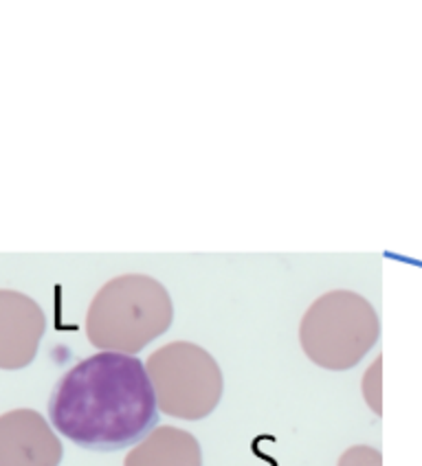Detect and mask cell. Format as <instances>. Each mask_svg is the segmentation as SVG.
Segmentation results:
<instances>
[{
    "label": "cell",
    "instance_id": "cell-1",
    "mask_svg": "<svg viewBox=\"0 0 422 466\" xmlns=\"http://www.w3.org/2000/svg\"><path fill=\"white\" fill-rule=\"evenodd\" d=\"M158 411L146 363L121 352L79 361L49 399L53 429L88 451H121L141 442L158 422Z\"/></svg>",
    "mask_w": 422,
    "mask_h": 466
},
{
    "label": "cell",
    "instance_id": "cell-2",
    "mask_svg": "<svg viewBox=\"0 0 422 466\" xmlns=\"http://www.w3.org/2000/svg\"><path fill=\"white\" fill-rule=\"evenodd\" d=\"M174 319L170 293L150 275L128 273L106 282L86 312V337L99 352H141Z\"/></svg>",
    "mask_w": 422,
    "mask_h": 466
},
{
    "label": "cell",
    "instance_id": "cell-3",
    "mask_svg": "<svg viewBox=\"0 0 422 466\" xmlns=\"http://www.w3.org/2000/svg\"><path fill=\"white\" fill-rule=\"evenodd\" d=\"M381 321L363 295L330 290L310 304L299 324V343L315 365L332 372L355 368L377 346Z\"/></svg>",
    "mask_w": 422,
    "mask_h": 466
},
{
    "label": "cell",
    "instance_id": "cell-4",
    "mask_svg": "<svg viewBox=\"0 0 422 466\" xmlns=\"http://www.w3.org/2000/svg\"><path fill=\"white\" fill-rule=\"evenodd\" d=\"M146 368L163 414L181 420H203L218 407L223 372L207 350L196 343H167L147 357Z\"/></svg>",
    "mask_w": 422,
    "mask_h": 466
},
{
    "label": "cell",
    "instance_id": "cell-5",
    "mask_svg": "<svg viewBox=\"0 0 422 466\" xmlns=\"http://www.w3.org/2000/svg\"><path fill=\"white\" fill-rule=\"evenodd\" d=\"M62 442L34 410H14L0 418V466H60Z\"/></svg>",
    "mask_w": 422,
    "mask_h": 466
},
{
    "label": "cell",
    "instance_id": "cell-6",
    "mask_svg": "<svg viewBox=\"0 0 422 466\" xmlns=\"http://www.w3.org/2000/svg\"><path fill=\"white\" fill-rule=\"evenodd\" d=\"M45 328V312L34 299L0 290V368L20 370L34 361Z\"/></svg>",
    "mask_w": 422,
    "mask_h": 466
},
{
    "label": "cell",
    "instance_id": "cell-7",
    "mask_svg": "<svg viewBox=\"0 0 422 466\" xmlns=\"http://www.w3.org/2000/svg\"><path fill=\"white\" fill-rule=\"evenodd\" d=\"M124 466H203V453L189 431L158 425L126 455Z\"/></svg>",
    "mask_w": 422,
    "mask_h": 466
},
{
    "label": "cell",
    "instance_id": "cell-8",
    "mask_svg": "<svg viewBox=\"0 0 422 466\" xmlns=\"http://www.w3.org/2000/svg\"><path fill=\"white\" fill-rule=\"evenodd\" d=\"M363 399L377 416H383V357L374 359L363 374Z\"/></svg>",
    "mask_w": 422,
    "mask_h": 466
},
{
    "label": "cell",
    "instance_id": "cell-9",
    "mask_svg": "<svg viewBox=\"0 0 422 466\" xmlns=\"http://www.w3.org/2000/svg\"><path fill=\"white\" fill-rule=\"evenodd\" d=\"M339 466H383V455L378 449L358 444V447H350L347 451H343Z\"/></svg>",
    "mask_w": 422,
    "mask_h": 466
}]
</instances>
